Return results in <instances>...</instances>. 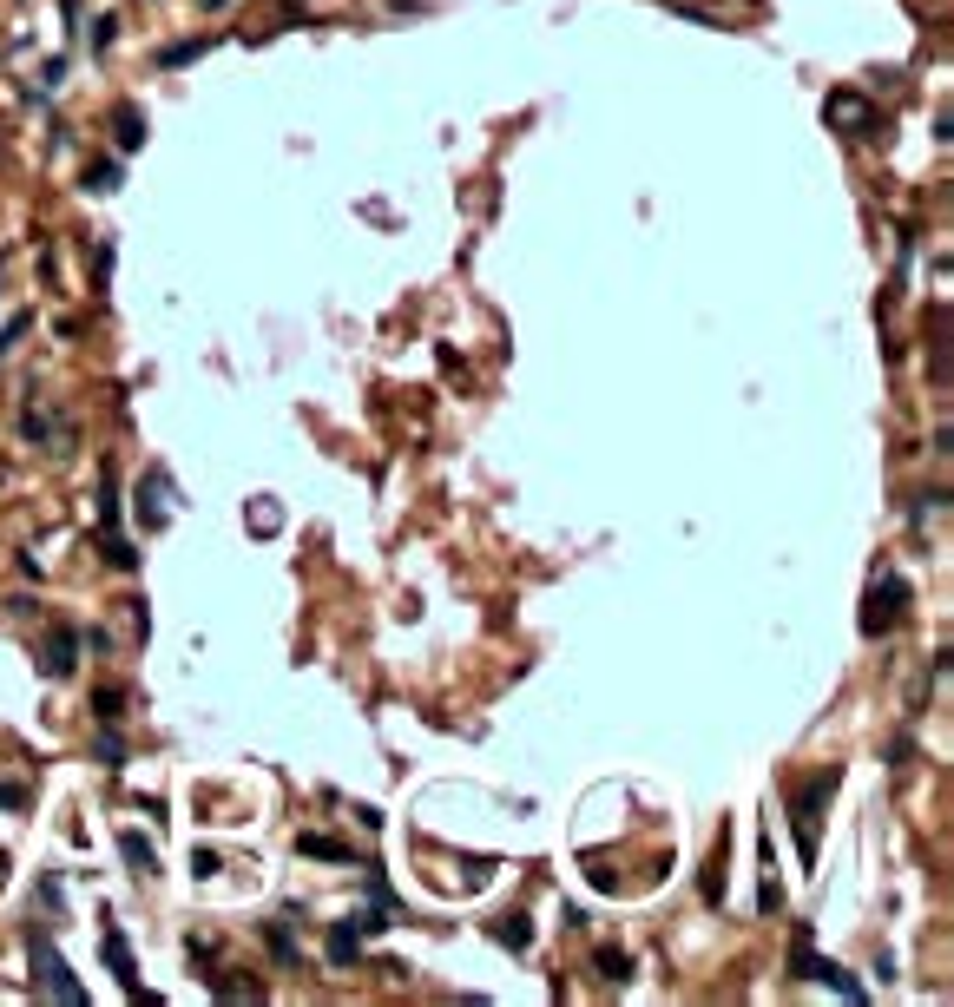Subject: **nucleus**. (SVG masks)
Instances as JSON below:
<instances>
[{
    "label": "nucleus",
    "mask_w": 954,
    "mask_h": 1007,
    "mask_svg": "<svg viewBox=\"0 0 954 1007\" xmlns=\"http://www.w3.org/2000/svg\"><path fill=\"white\" fill-rule=\"evenodd\" d=\"M356 948H362V929H356V922H336V935H329V961H336V968H349V961H356Z\"/></svg>",
    "instance_id": "9d476101"
},
{
    "label": "nucleus",
    "mask_w": 954,
    "mask_h": 1007,
    "mask_svg": "<svg viewBox=\"0 0 954 1007\" xmlns=\"http://www.w3.org/2000/svg\"><path fill=\"white\" fill-rule=\"evenodd\" d=\"M99 764H112V771L126 764V744H119V731H99Z\"/></svg>",
    "instance_id": "dca6fc26"
},
{
    "label": "nucleus",
    "mask_w": 954,
    "mask_h": 1007,
    "mask_svg": "<svg viewBox=\"0 0 954 1007\" xmlns=\"http://www.w3.org/2000/svg\"><path fill=\"white\" fill-rule=\"evenodd\" d=\"M494 935H501V942L514 948V955H520V948L533 942V929H527V915H507V922H501V929H494Z\"/></svg>",
    "instance_id": "2eb2a0df"
},
{
    "label": "nucleus",
    "mask_w": 954,
    "mask_h": 1007,
    "mask_svg": "<svg viewBox=\"0 0 954 1007\" xmlns=\"http://www.w3.org/2000/svg\"><path fill=\"white\" fill-rule=\"evenodd\" d=\"M908 606V580L902 573H882L876 586H869V613H862V632H889L895 619H902Z\"/></svg>",
    "instance_id": "f03ea898"
},
{
    "label": "nucleus",
    "mask_w": 954,
    "mask_h": 1007,
    "mask_svg": "<svg viewBox=\"0 0 954 1007\" xmlns=\"http://www.w3.org/2000/svg\"><path fill=\"white\" fill-rule=\"evenodd\" d=\"M165 494H172V481H165V468L145 474V527H165Z\"/></svg>",
    "instance_id": "6e6552de"
},
{
    "label": "nucleus",
    "mask_w": 954,
    "mask_h": 1007,
    "mask_svg": "<svg viewBox=\"0 0 954 1007\" xmlns=\"http://www.w3.org/2000/svg\"><path fill=\"white\" fill-rule=\"evenodd\" d=\"M106 961H112V975H119V988L139 994V975H132V955H126V935L119 929H106Z\"/></svg>",
    "instance_id": "39448f33"
},
{
    "label": "nucleus",
    "mask_w": 954,
    "mask_h": 1007,
    "mask_svg": "<svg viewBox=\"0 0 954 1007\" xmlns=\"http://www.w3.org/2000/svg\"><path fill=\"white\" fill-rule=\"evenodd\" d=\"M599 975H606V981H632V955H626V948H599Z\"/></svg>",
    "instance_id": "4468645a"
},
{
    "label": "nucleus",
    "mask_w": 954,
    "mask_h": 1007,
    "mask_svg": "<svg viewBox=\"0 0 954 1007\" xmlns=\"http://www.w3.org/2000/svg\"><path fill=\"white\" fill-rule=\"evenodd\" d=\"M93 705H99V718H106V724H112V718H119V705H126V692H119V685H106V692H99V698H93Z\"/></svg>",
    "instance_id": "a211bd4d"
},
{
    "label": "nucleus",
    "mask_w": 954,
    "mask_h": 1007,
    "mask_svg": "<svg viewBox=\"0 0 954 1007\" xmlns=\"http://www.w3.org/2000/svg\"><path fill=\"white\" fill-rule=\"evenodd\" d=\"M211 47H218L211 33H204V40H172V47L158 53V66H185V60H198V53H211Z\"/></svg>",
    "instance_id": "9b49d317"
},
{
    "label": "nucleus",
    "mask_w": 954,
    "mask_h": 1007,
    "mask_svg": "<svg viewBox=\"0 0 954 1007\" xmlns=\"http://www.w3.org/2000/svg\"><path fill=\"white\" fill-rule=\"evenodd\" d=\"M112 185H119V165H112V158H106V165H93V172H86V191H112Z\"/></svg>",
    "instance_id": "f3484780"
},
{
    "label": "nucleus",
    "mask_w": 954,
    "mask_h": 1007,
    "mask_svg": "<svg viewBox=\"0 0 954 1007\" xmlns=\"http://www.w3.org/2000/svg\"><path fill=\"white\" fill-rule=\"evenodd\" d=\"M73 652H79V632H53L47 652H40V672H47V678H66V672H73Z\"/></svg>",
    "instance_id": "7ed1b4c3"
},
{
    "label": "nucleus",
    "mask_w": 954,
    "mask_h": 1007,
    "mask_svg": "<svg viewBox=\"0 0 954 1007\" xmlns=\"http://www.w3.org/2000/svg\"><path fill=\"white\" fill-rule=\"evenodd\" d=\"M303 856H329V863H349V843H336V836H297Z\"/></svg>",
    "instance_id": "ddd939ff"
},
{
    "label": "nucleus",
    "mask_w": 954,
    "mask_h": 1007,
    "mask_svg": "<svg viewBox=\"0 0 954 1007\" xmlns=\"http://www.w3.org/2000/svg\"><path fill=\"white\" fill-rule=\"evenodd\" d=\"M829 119H836V126H849L856 139H862V126H869V112H862L856 93H829Z\"/></svg>",
    "instance_id": "1a4fd4ad"
},
{
    "label": "nucleus",
    "mask_w": 954,
    "mask_h": 1007,
    "mask_svg": "<svg viewBox=\"0 0 954 1007\" xmlns=\"http://www.w3.org/2000/svg\"><path fill=\"white\" fill-rule=\"evenodd\" d=\"M20 336H27V316H14V323H7V330H0V362H7V349H14Z\"/></svg>",
    "instance_id": "aec40b11"
},
{
    "label": "nucleus",
    "mask_w": 954,
    "mask_h": 1007,
    "mask_svg": "<svg viewBox=\"0 0 954 1007\" xmlns=\"http://www.w3.org/2000/svg\"><path fill=\"white\" fill-rule=\"evenodd\" d=\"M112 126H119V145H126V152H132V145H145V112L119 106V112H112Z\"/></svg>",
    "instance_id": "f8f14e48"
},
{
    "label": "nucleus",
    "mask_w": 954,
    "mask_h": 1007,
    "mask_svg": "<svg viewBox=\"0 0 954 1007\" xmlns=\"http://www.w3.org/2000/svg\"><path fill=\"white\" fill-rule=\"evenodd\" d=\"M27 948H33V968H40V988H47L53 1001H60V1007H79V1001H86V988H79L73 968L60 961V948L47 942V929H27Z\"/></svg>",
    "instance_id": "f257e3e1"
},
{
    "label": "nucleus",
    "mask_w": 954,
    "mask_h": 1007,
    "mask_svg": "<svg viewBox=\"0 0 954 1007\" xmlns=\"http://www.w3.org/2000/svg\"><path fill=\"white\" fill-rule=\"evenodd\" d=\"M27 803V784H0V810H20Z\"/></svg>",
    "instance_id": "412c9836"
},
{
    "label": "nucleus",
    "mask_w": 954,
    "mask_h": 1007,
    "mask_svg": "<svg viewBox=\"0 0 954 1007\" xmlns=\"http://www.w3.org/2000/svg\"><path fill=\"white\" fill-rule=\"evenodd\" d=\"M119 850H126L132 876H158V850H152V843H145L139 830H126V836H119Z\"/></svg>",
    "instance_id": "423d86ee"
},
{
    "label": "nucleus",
    "mask_w": 954,
    "mask_h": 1007,
    "mask_svg": "<svg viewBox=\"0 0 954 1007\" xmlns=\"http://www.w3.org/2000/svg\"><path fill=\"white\" fill-rule=\"evenodd\" d=\"M270 948H277V961H297V942L283 935V922H270Z\"/></svg>",
    "instance_id": "6ab92c4d"
},
{
    "label": "nucleus",
    "mask_w": 954,
    "mask_h": 1007,
    "mask_svg": "<svg viewBox=\"0 0 954 1007\" xmlns=\"http://www.w3.org/2000/svg\"><path fill=\"white\" fill-rule=\"evenodd\" d=\"M20 435H27V441H53V448H66V428L53 422L47 409H27V415H20Z\"/></svg>",
    "instance_id": "0eeeda50"
},
{
    "label": "nucleus",
    "mask_w": 954,
    "mask_h": 1007,
    "mask_svg": "<svg viewBox=\"0 0 954 1007\" xmlns=\"http://www.w3.org/2000/svg\"><path fill=\"white\" fill-rule=\"evenodd\" d=\"M810 981H829L843 1001H869V994H862V981L849 975V968H836V961H810Z\"/></svg>",
    "instance_id": "20e7f679"
}]
</instances>
